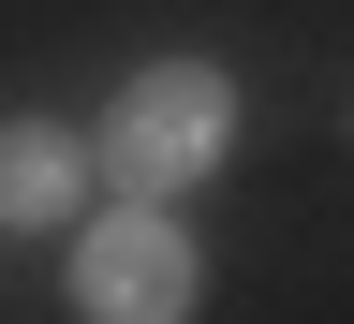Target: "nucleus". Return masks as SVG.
I'll use <instances>...</instances> for the list:
<instances>
[{
    "label": "nucleus",
    "instance_id": "nucleus-1",
    "mask_svg": "<svg viewBox=\"0 0 354 324\" xmlns=\"http://www.w3.org/2000/svg\"><path fill=\"white\" fill-rule=\"evenodd\" d=\"M74 309L88 324H177V309H192L177 221H104V236H74Z\"/></svg>",
    "mask_w": 354,
    "mask_h": 324
},
{
    "label": "nucleus",
    "instance_id": "nucleus-2",
    "mask_svg": "<svg viewBox=\"0 0 354 324\" xmlns=\"http://www.w3.org/2000/svg\"><path fill=\"white\" fill-rule=\"evenodd\" d=\"M221 118H236V104H221V74H192V59H162V74H148V88L118 104V162L177 192V177H207V162H221Z\"/></svg>",
    "mask_w": 354,
    "mask_h": 324
},
{
    "label": "nucleus",
    "instance_id": "nucleus-3",
    "mask_svg": "<svg viewBox=\"0 0 354 324\" xmlns=\"http://www.w3.org/2000/svg\"><path fill=\"white\" fill-rule=\"evenodd\" d=\"M74 133H44V118H0V207H15V221H59L74 207Z\"/></svg>",
    "mask_w": 354,
    "mask_h": 324
}]
</instances>
